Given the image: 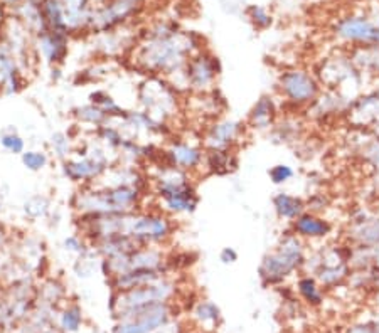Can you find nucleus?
<instances>
[{
	"mask_svg": "<svg viewBox=\"0 0 379 333\" xmlns=\"http://www.w3.org/2000/svg\"><path fill=\"white\" fill-rule=\"evenodd\" d=\"M201 48L192 34L179 32L177 27L170 24H158L133 49V61L147 75L169 79L183 71L189 57Z\"/></svg>",
	"mask_w": 379,
	"mask_h": 333,
	"instance_id": "obj_1",
	"label": "nucleus"
},
{
	"mask_svg": "<svg viewBox=\"0 0 379 333\" xmlns=\"http://www.w3.org/2000/svg\"><path fill=\"white\" fill-rule=\"evenodd\" d=\"M145 192L131 185H81L71 205L78 216L125 214L142 207Z\"/></svg>",
	"mask_w": 379,
	"mask_h": 333,
	"instance_id": "obj_2",
	"label": "nucleus"
},
{
	"mask_svg": "<svg viewBox=\"0 0 379 333\" xmlns=\"http://www.w3.org/2000/svg\"><path fill=\"white\" fill-rule=\"evenodd\" d=\"M156 166V175H152L149 184H152V193L156 196L158 209L172 218L194 214L199 205V196L191 173L169 164Z\"/></svg>",
	"mask_w": 379,
	"mask_h": 333,
	"instance_id": "obj_3",
	"label": "nucleus"
},
{
	"mask_svg": "<svg viewBox=\"0 0 379 333\" xmlns=\"http://www.w3.org/2000/svg\"><path fill=\"white\" fill-rule=\"evenodd\" d=\"M307 251H305V241L292 231H285L280 241L272 251L265 254L258 268L260 280L265 286L281 285L285 280L304 268Z\"/></svg>",
	"mask_w": 379,
	"mask_h": 333,
	"instance_id": "obj_4",
	"label": "nucleus"
},
{
	"mask_svg": "<svg viewBox=\"0 0 379 333\" xmlns=\"http://www.w3.org/2000/svg\"><path fill=\"white\" fill-rule=\"evenodd\" d=\"M177 231L172 216L160 209L140 207L122 216V236L131 238L140 246H167Z\"/></svg>",
	"mask_w": 379,
	"mask_h": 333,
	"instance_id": "obj_5",
	"label": "nucleus"
},
{
	"mask_svg": "<svg viewBox=\"0 0 379 333\" xmlns=\"http://www.w3.org/2000/svg\"><path fill=\"white\" fill-rule=\"evenodd\" d=\"M219 75H221V63H219L218 57L201 49L189 57L183 71L169 77L167 81H170V84L174 86L181 79L176 88L177 91L184 88L194 95H204V93L214 90Z\"/></svg>",
	"mask_w": 379,
	"mask_h": 333,
	"instance_id": "obj_6",
	"label": "nucleus"
},
{
	"mask_svg": "<svg viewBox=\"0 0 379 333\" xmlns=\"http://www.w3.org/2000/svg\"><path fill=\"white\" fill-rule=\"evenodd\" d=\"M111 166L113 165L107 153V146L102 142L88 143L76 157H69L63 162V175L73 184L90 185L96 184Z\"/></svg>",
	"mask_w": 379,
	"mask_h": 333,
	"instance_id": "obj_7",
	"label": "nucleus"
},
{
	"mask_svg": "<svg viewBox=\"0 0 379 333\" xmlns=\"http://www.w3.org/2000/svg\"><path fill=\"white\" fill-rule=\"evenodd\" d=\"M177 293V283L172 278L164 276L160 280L149 283V285L137 286V288L117 292L111 301V312L117 313L122 318L125 313L142 307H149L154 303H169V300Z\"/></svg>",
	"mask_w": 379,
	"mask_h": 333,
	"instance_id": "obj_8",
	"label": "nucleus"
},
{
	"mask_svg": "<svg viewBox=\"0 0 379 333\" xmlns=\"http://www.w3.org/2000/svg\"><path fill=\"white\" fill-rule=\"evenodd\" d=\"M277 90L285 103L295 108H308L324 91L314 73L304 68H288L278 75Z\"/></svg>",
	"mask_w": 379,
	"mask_h": 333,
	"instance_id": "obj_9",
	"label": "nucleus"
},
{
	"mask_svg": "<svg viewBox=\"0 0 379 333\" xmlns=\"http://www.w3.org/2000/svg\"><path fill=\"white\" fill-rule=\"evenodd\" d=\"M169 254L164 246H138L133 251L120 256L100 259L107 278L117 276L131 269H158L170 268Z\"/></svg>",
	"mask_w": 379,
	"mask_h": 333,
	"instance_id": "obj_10",
	"label": "nucleus"
},
{
	"mask_svg": "<svg viewBox=\"0 0 379 333\" xmlns=\"http://www.w3.org/2000/svg\"><path fill=\"white\" fill-rule=\"evenodd\" d=\"M177 91L167 79L158 76H150L138 88V102L147 113L160 122H167L174 115H177Z\"/></svg>",
	"mask_w": 379,
	"mask_h": 333,
	"instance_id": "obj_11",
	"label": "nucleus"
},
{
	"mask_svg": "<svg viewBox=\"0 0 379 333\" xmlns=\"http://www.w3.org/2000/svg\"><path fill=\"white\" fill-rule=\"evenodd\" d=\"M172 318L170 303H154L125 313L118 318L113 333H152L167 325Z\"/></svg>",
	"mask_w": 379,
	"mask_h": 333,
	"instance_id": "obj_12",
	"label": "nucleus"
},
{
	"mask_svg": "<svg viewBox=\"0 0 379 333\" xmlns=\"http://www.w3.org/2000/svg\"><path fill=\"white\" fill-rule=\"evenodd\" d=\"M335 37L346 44L379 48V27L362 15H346L334 26Z\"/></svg>",
	"mask_w": 379,
	"mask_h": 333,
	"instance_id": "obj_13",
	"label": "nucleus"
},
{
	"mask_svg": "<svg viewBox=\"0 0 379 333\" xmlns=\"http://www.w3.org/2000/svg\"><path fill=\"white\" fill-rule=\"evenodd\" d=\"M248 126L239 120L221 118L214 120L203 135L204 150H228L236 149L246 137Z\"/></svg>",
	"mask_w": 379,
	"mask_h": 333,
	"instance_id": "obj_14",
	"label": "nucleus"
},
{
	"mask_svg": "<svg viewBox=\"0 0 379 333\" xmlns=\"http://www.w3.org/2000/svg\"><path fill=\"white\" fill-rule=\"evenodd\" d=\"M167 162L176 169L184 170L187 173H196L204 169V150L203 143H196L185 138H170L167 146L164 149Z\"/></svg>",
	"mask_w": 379,
	"mask_h": 333,
	"instance_id": "obj_15",
	"label": "nucleus"
},
{
	"mask_svg": "<svg viewBox=\"0 0 379 333\" xmlns=\"http://www.w3.org/2000/svg\"><path fill=\"white\" fill-rule=\"evenodd\" d=\"M290 231L299 236L302 241H324L334 231V224L322 214L305 211L290 222Z\"/></svg>",
	"mask_w": 379,
	"mask_h": 333,
	"instance_id": "obj_16",
	"label": "nucleus"
},
{
	"mask_svg": "<svg viewBox=\"0 0 379 333\" xmlns=\"http://www.w3.org/2000/svg\"><path fill=\"white\" fill-rule=\"evenodd\" d=\"M24 71L6 42H0V93L6 96L17 95L24 88Z\"/></svg>",
	"mask_w": 379,
	"mask_h": 333,
	"instance_id": "obj_17",
	"label": "nucleus"
},
{
	"mask_svg": "<svg viewBox=\"0 0 379 333\" xmlns=\"http://www.w3.org/2000/svg\"><path fill=\"white\" fill-rule=\"evenodd\" d=\"M37 37H39V51L46 63L51 66L63 64L68 56V32L48 29Z\"/></svg>",
	"mask_w": 379,
	"mask_h": 333,
	"instance_id": "obj_18",
	"label": "nucleus"
},
{
	"mask_svg": "<svg viewBox=\"0 0 379 333\" xmlns=\"http://www.w3.org/2000/svg\"><path fill=\"white\" fill-rule=\"evenodd\" d=\"M170 268H158V269H131L127 273L117 274V276L108 278L110 285L113 286L115 292H127V289L137 288V286L149 285L160 278L169 276Z\"/></svg>",
	"mask_w": 379,
	"mask_h": 333,
	"instance_id": "obj_19",
	"label": "nucleus"
},
{
	"mask_svg": "<svg viewBox=\"0 0 379 333\" xmlns=\"http://www.w3.org/2000/svg\"><path fill=\"white\" fill-rule=\"evenodd\" d=\"M278 118V104L273 96L263 95L251 108L246 126L257 131L272 130Z\"/></svg>",
	"mask_w": 379,
	"mask_h": 333,
	"instance_id": "obj_20",
	"label": "nucleus"
},
{
	"mask_svg": "<svg viewBox=\"0 0 379 333\" xmlns=\"http://www.w3.org/2000/svg\"><path fill=\"white\" fill-rule=\"evenodd\" d=\"M61 6H63L64 24L68 34L90 27L93 14L90 0H61Z\"/></svg>",
	"mask_w": 379,
	"mask_h": 333,
	"instance_id": "obj_21",
	"label": "nucleus"
},
{
	"mask_svg": "<svg viewBox=\"0 0 379 333\" xmlns=\"http://www.w3.org/2000/svg\"><path fill=\"white\" fill-rule=\"evenodd\" d=\"M349 99L340 95L339 91H322L319 98L308 106V111H312L317 118H329L332 115L349 111Z\"/></svg>",
	"mask_w": 379,
	"mask_h": 333,
	"instance_id": "obj_22",
	"label": "nucleus"
},
{
	"mask_svg": "<svg viewBox=\"0 0 379 333\" xmlns=\"http://www.w3.org/2000/svg\"><path fill=\"white\" fill-rule=\"evenodd\" d=\"M273 211L277 214L278 219L285 220V222H292L299 218L300 214H304L307 211V205H305V199H302L299 196H293L288 192H277L272 199Z\"/></svg>",
	"mask_w": 379,
	"mask_h": 333,
	"instance_id": "obj_23",
	"label": "nucleus"
},
{
	"mask_svg": "<svg viewBox=\"0 0 379 333\" xmlns=\"http://www.w3.org/2000/svg\"><path fill=\"white\" fill-rule=\"evenodd\" d=\"M236 149L228 150H206L204 155V169L210 173L216 175H224L236 170L238 166V157H236Z\"/></svg>",
	"mask_w": 379,
	"mask_h": 333,
	"instance_id": "obj_24",
	"label": "nucleus"
},
{
	"mask_svg": "<svg viewBox=\"0 0 379 333\" xmlns=\"http://www.w3.org/2000/svg\"><path fill=\"white\" fill-rule=\"evenodd\" d=\"M297 292L302 296V300L305 303H308L311 307H319L324 301V292L320 283L315 280L314 274H302L297 280Z\"/></svg>",
	"mask_w": 379,
	"mask_h": 333,
	"instance_id": "obj_25",
	"label": "nucleus"
},
{
	"mask_svg": "<svg viewBox=\"0 0 379 333\" xmlns=\"http://www.w3.org/2000/svg\"><path fill=\"white\" fill-rule=\"evenodd\" d=\"M73 116H75V120L80 123V125L93 126L95 131L98 130L100 126L107 125V123L110 122V118H108V115L105 113V111L93 103L78 106L75 111H73Z\"/></svg>",
	"mask_w": 379,
	"mask_h": 333,
	"instance_id": "obj_26",
	"label": "nucleus"
},
{
	"mask_svg": "<svg viewBox=\"0 0 379 333\" xmlns=\"http://www.w3.org/2000/svg\"><path fill=\"white\" fill-rule=\"evenodd\" d=\"M53 209V202L49 197L42 196V193H36V196H30L22 205V211L24 216L30 220H39L48 218L49 212Z\"/></svg>",
	"mask_w": 379,
	"mask_h": 333,
	"instance_id": "obj_27",
	"label": "nucleus"
},
{
	"mask_svg": "<svg viewBox=\"0 0 379 333\" xmlns=\"http://www.w3.org/2000/svg\"><path fill=\"white\" fill-rule=\"evenodd\" d=\"M90 103L96 104L98 108H102L110 120H120V118H123V116H125V113H127V110H123V108L120 106L117 102H115L113 96H110L107 91H103V90L93 91L90 95Z\"/></svg>",
	"mask_w": 379,
	"mask_h": 333,
	"instance_id": "obj_28",
	"label": "nucleus"
},
{
	"mask_svg": "<svg viewBox=\"0 0 379 333\" xmlns=\"http://www.w3.org/2000/svg\"><path fill=\"white\" fill-rule=\"evenodd\" d=\"M194 316L204 327H218V323L221 321V310L211 300H203L196 305Z\"/></svg>",
	"mask_w": 379,
	"mask_h": 333,
	"instance_id": "obj_29",
	"label": "nucleus"
},
{
	"mask_svg": "<svg viewBox=\"0 0 379 333\" xmlns=\"http://www.w3.org/2000/svg\"><path fill=\"white\" fill-rule=\"evenodd\" d=\"M300 130H302V125L299 122H295V120L292 118H287L281 123H275L272 138L273 142L277 143H292L300 137Z\"/></svg>",
	"mask_w": 379,
	"mask_h": 333,
	"instance_id": "obj_30",
	"label": "nucleus"
},
{
	"mask_svg": "<svg viewBox=\"0 0 379 333\" xmlns=\"http://www.w3.org/2000/svg\"><path fill=\"white\" fill-rule=\"evenodd\" d=\"M49 146H51V152L57 160L64 162L68 160L69 157H73L75 153V145H73L71 137L64 131H56V133L51 135L49 138Z\"/></svg>",
	"mask_w": 379,
	"mask_h": 333,
	"instance_id": "obj_31",
	"label": "nucleus"
},
{
	"mask_svg": "<svg viewBox=\"0 0 379 333\" xmlns=\"http://www.w3.org/2000/svg\"><path fill=\"white\" fill-rule=\"evenodd\" d=\"M0 146H2L6 152L12 155H22L26 152V140L19 135V131L15 129L3 130L0 133Z\"/></svg>",
	"mask_w": 379,
	"mask_h": 333,
	"instance_id": "obj_32",
	"label": "nucleus"
},
{
	"mask_svg": "<svg viewBox=\"0 0 379 333\" xmlns=\"http://www.w3.org/2000/svg\"><path fill=\"white\" fill-rule=\"evenodd\" d=\"M96 259H100V256L96 254V251L90 246L86 251H83V253L78 254V258H76L75 273L78 274L80 278L91 276L93 271H95Z\"/></svg>",
	"mask_w": 379,
	"mask_h": 333,
	"instance_id": "obj_33",
	"label": "nucleus"
},
{
	"mask_svg": "<svg viewBox=\"0 0 379 333\" xmlns=\"http://www.w3.org/2000/svg\"><path fill=\"white\" fill-rule=\"evenodd\" d=\"M21 162L29 172H41L49 164V155L42 150H26L21 155Z\"/></svg>",
	"mask_w": 379,
	"mask_h": 333,
	"instance_id": "obj_34",
	"label": "nucleus"
},
{
	"mask_svg": "<svg viewBox=\"0 0 379 333\" xmlns=\"http://www.w3.org/2000/svg\"><path fill=\"white\" fill-rule=\"evenodd\" d=\"M246 15H248L251 24L260 30L268 29V27L273 24V17L268 14V10L261 6H250L248 9H246Z\"/></svg>",
	"mask_w": 379,
	"mask_h": 333,
	"instance_id": "obj_35",
	"label": "nucleus"
},
{
	"mask_svg": "<svg viewBox=\"0 0 379 333\" xmlns=\"http://www.w3.org/2000/svg\"><path fill=\"white\" fill-rule=\"evenodd\" d=\"M293 175H295V170H293L292 166L287 164L273 165L272 169L268 170L270 182H272L273 185H285L287 182L293 179Z\"/></svg>",
	"mask_w": 379,
	"mask_h": 333,
	"instance_id": "obj_36",
	"label": "nucleus"
},
{
	"mask_svg": "<svg viewBox=\"0 0 379 333\" xmlns=\"http://www.w3.org/2000/svg\"><path fill=\"white\" fill-rule=\"evenodd\" d=\"M81 320H83V316H81V310L78 307H71L66 310L63 316H61V325H63L64 330L76 332L81 327Z\"/></svg>",
	"mask_w": 379,
	"mask_h": 333,
	"instance_id": "obj_37",
	"label": "nucleus"
},
{
	"mask_svg": "<svg viewBox=\"0 0 379 333\" xmlns=\"http://www.w3.org/2000/svg\"><path fill=\"white\" fill-rule=\"evenodd\" d=\"M305 205H307V211L315 212V214H320V212L327 211V207L331 205V199L327 197V193L315 192L305 200Z\"/></svg>",
	"mask_w": 379,
	"mask_h": 333,
	"instance_id": "obj_38",
	"label": "nucleus"
},
{
	"mask_svg": "<svg viewBox=\"0 0 379 333\" xmlns=\"http://www.w3.org/2000/svg\"><path fill=\"white\" fill-rule=\"evenodd\" d=\"M63 247L68 253H73L78 256V254H81L83 251H86L88 247H90V244H88L86 239L81 234H71L63 241Z\"/></svg>",
	"mask_w": 379,
	"mask_h": 333,
	"instance_id": "obj_39",
	"label": "nucleus"
},
{
	"mask_svg": "<svg viewBox=\"0 0 379 333\" xmlns=\"http://www.w3.org/2000/svg\"><path fill=\"white\" fill-rule=\"evenodd\" d=\"M238 251L234 249V247H223L221 253H219V261L223 263V265H234L236 261H238Z\"/></svg>",
	"mask_w": 379,
	"mask_h": 333,
	"instance_id": "obj_40",
	"label": "nucleus"
},
{
	"mask_svg": "<svg viewBox=\"0 0 379 333\" xmlns=\"http://www.w3.org/2000/svg\"><path fill=\"white\" fill-rule=\"evenodd\" d=\"M10 241H12V238H10L9 227L0 220V251L7 249V246H9Z\"/></svg>",
	"mask_w": 379,
	"mask_h": 333,
	"instance_id": "obj_41",
	"label": "nucleus"
},
{
	"mask_svg": "<svg viewBox=\"0 0 379 333\" xmlns=\"http://www.w3.org/2000/svg\"><path fill=\"white\" fill-rule=\"evenodd\" d=\"M367 276H369L371 285H373L374 288L379 289V265L371 266V271H369V274H367Z\"/></svg>",
	"mask_w": 379,
	"mask_h": 333,
	"instance_id": "obj_42",
	"label": "nucleus"
},
{
	"mask_svg": "<svg viewBox=\"0 0 379 333\" xmlns=\"http://www.w3.org/2000/svg\"><path fill=\"white\" fill-rule=\"evenodd\" d=\"M152 333H177V328H172V327H170V325L167 323V325H164V327L158 328V330L152 332Z\"/></svg>",
	"mask_w": 379,
	"mask_h": 333,
	"instance_id": "obj_43",
	"label": "nucleus"
},
{
	"mask_svg": "<svg viewBox=\"0 0 379 333\" xmlns=\"http://www.w3.org/2000/svg\"><path fill=\"white\" fill-rule=\"evenodd\" d=\"M29 2H33V0H6V3H9V6H15V7H21Z\"/></svg>",
	"mask_w": 379,
	"mask_h": 333,
	"instance_id": "obj_44",
	"label": "nucleus"
},
{
	"mask_svg": "<svg viewBox=\"0 0 379 333\" xmlns=\"http://www.w3.org/2000/svg\"><path fill=\"white\" fill-rule=\"evenodd\" d=\"M3 212V202H2V199H0V214H2Z\"/></svg>",
	"mask_w": 379,
	"mask_h": 333,
	"instance_id": "obj_45",
	"label": "nucleus"
},
{
	"mask_svg": "<svg viewBox=\"0 0 379 333\" xmlns=\"http://www.w3.org/2000/svg\"><path fill=\"white\" fill-rule=\"evenodd\" d=\"M98 2H108V0H98Z\"/></svg>",
	"mask_w": 379,
	"mask_h": 333,
	"instance_id": "obj_46",
	"label": "nucleus"
},
{
	"mask_svg": "<svg viewBox=\"0 0 379 333\" xmlns=\"http://www.w3.org/2000/svg\"><path fill=\"white\" fill-rule=\"evenodd\" d=\"M135 2H138V3H142V0H135Z\"/></svg>",
	"mask_w": 379,
	"mask_h": 333,
	"instance_id": "obj_47",
	"label": "nucleus"
}]
</instances>
